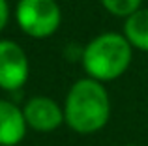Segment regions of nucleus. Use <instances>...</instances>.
<instances>
[{"instance_id": "obj_5", "label": "nucleus", "mask_w": 148, "mask_h": 146, "mask_svg": "<svg viewBox=\"0 0 148 146\" xmlns=\"http://www.w3.org/2000/svg\"><path fill=\"white\" fill-rule=\"evenodd\" d=\"M25 120L30 129L40 133H49L64 124V109L54 99L45 96H34L23 107Z\"/></svg>"}, {"instance_id": "obj_7", "label": "nucleus", "mask_w": 148, "mask_h": 146, "mask_svg": "<svg viewBox=\"0 0 148 146\" xmlns=\"http://www.w3.org/2000/svg\"><path fill=\"white\" fill-rule=\"evenodd\" d=\"M124 36L133 49L148 53V8H139L135 13L126 17Z\"/></svg>"}, {"instance_id": "obj_10", "label": "nucleus", "mask_w": 148, "mask_h": 146, "mask_svg": "<svg viewBox=\"0 0 148 146\" xmlns=\"http://www.w3.org/2000/svg\"><path fill=\"white\" fill-rule=\"evenodd\" d=\"M124 146H139V144H124Z\"/></svg>"}, {"instance_id": "obj_4", "label": "nucleus", "mask_w": 148, "mask_h": 146, "mask_svg": "<svg viewBox=\"0 0 148 146\" xmlns=\"http://www.w3.org/2000/svg\"><path fill=\"white\" fill-rule=\"evenodd\" d=\"M30 75L25 49L11 40H0V88L6 92L21 90Z\"/></svg>"}, {"instance_id": "obj_6", "label": "nucleus", "mask_w": 148, "mask_h": 146, "mask_svg": "<svg viewBox=\"0 0 148 146\" xmlns=\"http://www.w3.org/2000/svg\"><path fill=\"white\" fill-rule=\"evenodd\" d=\"M28 124L25 113L13 101L0 99V146H17L25 139Z\"/></svg>"}, {"instance_id": "obj_2", "label": "nucleus", "mask_w": 148, "mask_h": 146, "mask_svg": "<svg viewBox=\"0 0 148 146\" xmlns=\"http://www.w3.org/2000/svg\"><path fill=\"white\" fill-rule=\"evenodd\" d=\"M131 56L133 47L124 34L105 32L83 47L81 62L90 79L109 83L126 73L131 64Z\"/></svg>"}, {"instance_id": "obj_8", "label": "nucleus", "mask_w": 148, "mask_h": 146, "mask_svg": "<svg viewBox=\"0 0 148 146\" xmlns=\"http://www.w3.org/2000/svg\"><path fill=\"white\" fill-rule=\"evenodd\" d=\"M99 2L114 17H130L141 8L143 0H99Z\"/></svg>"}, {"instance_id": "obj_3", "label": "nucleus", "mask_w": 148, "mask_h": 146, "mask_svg": "<svg viewBox=\"0 0 148 146\" xmlns=\"http://www.w3.org/2000/svg\"><path fill=\"white\" fill-rule=\"evenodd\" d=\"M15 19L26 36L43 40L60 28L62 11L56 0H19Z\"/></svg>"}, {"instance_id": "obj_9", "label": "nucleus", "mask_w": 148, "mask_h": 146, "mask_svg": "<svg viewBox=\"0 0 148 146\" xmlns=\"http://www.w3.org/2000/svg\"><path fill=\"white\" fill-rule=\"evenodd\" d=\"M8 19H10V6L6 0H0V32L6 28Z\"/></svg>"}, {"instance_id": "obj_1", "label": "nucleus", "mask_w": 148, "mask_h": 146, "mask_svg": "<svg viewBox=\"0 0 148 146\" xmlns=\"http://www.w3.org/2000/svg\"><path fill=\"white\" fill-rule=\"evenodd\" d=\"M111 116V99L103 83L90 77L71 84L64 101V120L75 133L90 135L103 129Z\"/></svg>"}]
</instances>
